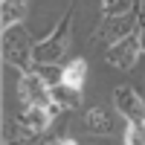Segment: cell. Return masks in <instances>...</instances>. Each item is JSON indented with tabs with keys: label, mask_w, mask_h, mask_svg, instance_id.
I'll list each match as a JSON object with an SVG mask.
<instances>
[{
	"label": "cell",
	"mask_w": 145,
	"mask_h": 145,
	"mask_svg": "<svg viewBox=\"0 0 145 145\" xmlns=\"http://www.w3.org/2000/svg\"><path fill=\"white\" fill-rule=\"evenodd\" d=\"M137 29H139V18H137V12L110 15V18H105V23L99 26V38H102L107 46H113V44H119V41L131 38Z\"/></svg>",
	"instance_id": "cell-4"
},
{
	"label": "cell",
	"mask_w": 145,
	"mask_h": 145,
	"mask_svg": "<svg viewBox=\"0 0 145 145\" xmlns=\"http://www.w3.org/2000/svg\"><path fill=\"white\" fill-rule=\"evenodd\" d=\"M18 96L26 107H50L52 105V87L46 84L38 72H23L18 81Z\"/></svg>",
	"instance_id": "cell-3"
},
{
	"label": "cell",
	"mask_w": 145,
	"mask_h": 145,
	"mask_svg": "<svg viewBox=\"0 0 145 145\" xmlns=\"http://www.w3.org/2000/svg\"><path fill=\"white\" fill-rule=\"evenodd\" d=\"M52 110L50 107H26L23 110V116H20V122L26 125L32 134H44L46 128H50V122H52Z\"/></svg>",
	"instance_id": "cell-7"
},
{
	"label": "cell",
	"mask_w": 145,
	"mask_h": 145,
	"mask_svg": "<svg viewBox=\"0 0 145 145\" xmlns=\"http://www.w3.org/2000/svg\"><path fill=\"white\" fill-rule=\"evenodd\" d=\"M3 145H15V142H3Z\"/></svg>",
	"instance_id": "cell-16"
},
{
	"label": "cell",
	"mask_w": 145,
	"mask_h": 145,
	"mask_svg": "<svg viewBox=\"0 0 145 145\" xmlns=\"http://www.w3.org/2000/svg\"><path fill=\"white\" fill-rule=\"evenodd\" d=\"M3 61L18 67L20 72H32L35 67V44L20 23L3 29Z\"/></svg>",
	"instance_id": "cell-1"
},
{
	"label": "cell",
	"mask_w": 145,
	"mask_h": 145,
	"mask_svg": "<svg viewBox=\"0 0 145 145\" xmlns=\"http://www.w3.org/2000/svg\"><path fill=\"white\" fill-rule=\"evenodd\" d=\"M52 102L61 107V110H72V107L81 105V90L67 87V84H58V87H52Z\"/></svg>",
	"instance_id": "cell-11"
},
{
	"label": "cell",
	"mask_w": 145,
	"mask_h": 145,
	"mask_svg": "<svg viewBox=\"0 0 145 145\" xmlns=\"http://www.w3.org/2000/svg\"><path fill=\"white\" fill-rule=\"evenodd\" d=\"M142 99H145V96H142Z\"/></svg>",
	"instance_id": "cell-17"
},
{
	"label": "cell",
	"mask_w": 145,
	"mask_h": 145,
	"mask_svg": "<svg viewBox=\"0 0 145 145\" xmlns=\"http://www.w3.org/2000/svg\"><path fill=\"white\" fill-rule=\"evenodd\" d=\"M84 128H87L90 134H96V137L113 134V122H110V116H107L105 107H90L87 116H84Z\"/></svg>",
	"instance_id": "cell-8"
},
{
	"label": "cell",
	"mask_w": 145,
	"mask_h": 145,
	"mask_svg": "<svg viewBox=\"0 0 145 145\" xmlns=\"http://www.w3.org/2000/svg\"><path fill=\"white\" fill-rule=\"evenodd\" d=\"M139 52H142L139 35H131V38H125V41H119V44H113V46H107L105 61L110 64V67H116V70L128 72V70H134V67H137Z\"/></svg>",
	"instance_id": "cell-5"
},
{
	"label": "cell",
	"mask_w": 145,
	"mask_h": 145,
	"mask_svg": "<svg viewBox=\"0 0 145 145\" xmlns=\"http://www.w3.org/2000/svg\"><path fill=\"white\" fill-rule=\"evenodd\" d=\"M84 78H87V61H84V58H72V61L64 67V81H61V84L81 90Z\"/></svg>",
	"instance_id": "cell-10"
},
{
	"label": "cell",
	"mask_w": 145,
	"mask_h": 145,
	"mask_svg": "<svg viewBox=\"0 0 145 145\" xmlns=\"http://www.w3.org/2000/svg\"><path fill=\"white\" fill-rule=\"evenodd\" d=\"M58 145H78V142H76V139H70V137H67V139H61V142H58Z\"/></svg>",
	"instance_id": "cell-15"
},
{
	"label": "cell",
	"mask_w": 145,
	"mask_h": 145,
	"mask_svg": "<svg viewBox=\"0 0 145 145\" xmlns=\"http://www.w3.org/2000/svg\"><path fill=\"white\" fill-rule=\"evenodd\" d=\"M125 145H145V119H134V122H128Z\"/></svg>",
	"instance_id": "cell-12"
},
{
	"label": "cell",
	"mask_w": 145,
	"mask_h": 145,
	"mask_svg": "<svg viewBox=\"0 0 145 145\" xmlns=\"http://www.w3.org/2000/svg\"><path fill=\"white\" fill-rule=\"evenodd\" d=\"M26 15V0H3V12H0V26H18Z\"/></svg>",
	"instance_id": "cell-9"
},
{
	"label": "cell",
	"mask_w": 145,
	"mask_h": 145,
	"mask_svg": "<svg viewBox=\"0 0 145 145\" xmlns=\"http://www.w3.org/2000/svg\"><path fill=\"white\" fill-rule=\"evenodd\" d=\"M113 105H116V110L122 113L128 122L145 119V99H142L134 87H128V84H119V87L113 90Z\"/></svg>",
	"instance_id": "cell-6"
},
{
	"label": "cell",
	"mask_w": 145,
	"mask_h": 145,
	"mask_svg": "<svg viewBox=\"0 0 145 145\" xmlns=\"http://www.w3.org/2000/svg\"><path fill=\"white\" fill-rule=\"evenodd\" d=\"M139 44H142V52H145V20H139Z\"/></svg>",
	"instance_id": "cell-14"
},
{
	"label": "cell",
	"mask_w": 145,
	"mask_h": 145,
	"mask_svg": "<svg viewBox=\"0 0 145 145\" xmlns=\"http://www.w3.org/2000/svg\"><path fill=\"white\" fill-rule=\"evenodd\" d=\"M70 35H72V12H67L64 20L44 41L35 44V64H58L70 50Z\"/></svg>",
	"instance_id": "cell-2"
},
{
	"label": "cell",
	"mask_w": 145,
	"mask_h": 145,
	"mask_svg": "<svg viewBox=\"0 0 145 145\" xmlns=\"http://www.w3.org/2000/svg\"><path fill=\"white\" fill-rule=\"evenodd\" d=\"M131 6H134V0H102V9L105 15H125V12H131Z\"/></svg>",
	"instance_id": "cell-13"
}]
</instances>
